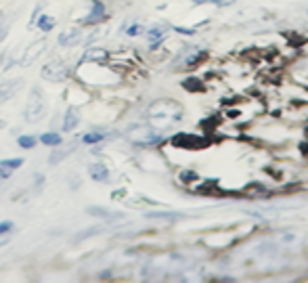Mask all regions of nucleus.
I'll list each match as a JSON object with an SVG mask.
<instances>
[{
	"mask_svg": "<svg viewBox=\"0 0 308 283\" xmlns=\"http://www.w3.org/2000/svg\"><path fill=\"white\" fill-rule=\"evenodd\" d=\"M197 82H199V80L191 78V80H185V84H183V86H185V88H191V91H201L203 86H201V84H197Z\"/></svg>",
	"mask_w": 308,
	"mask_h": 283,
	"instance_id": "nucleus-27",
	"label": "nucleus"
},
{
	"mask_svg": "<svg viewBox=\"0 0 308 283\" xmlns=\"http://www.w3.org/2000/svg\"><path fill=\"white\" fill-rule=\"evenodd\" d=\"M80 124V113L75 107H69L65 113V120H63V132H71L75 126Z\"/></svg>",
	"mask_w": 308,
	"mask_h": 283,
	"instance_id": "nucleus-13",
	"label": "nucleus"
},
{
	"mask_svg": "<svg viewBox=\"0 0 308 283\" xmlns=\"http://www.w3.org/2000/svg\"><path fill=\"white\" fill-rule=\"evenodd\" d=\"M59 46L63 48H73V46H78L82 42V30L80 28H67L65 32H61L59 34Z\"/></svg>",
	"mask_w": 308,
	"mask_h": 283,
	"instance_id": "nucleus-7",
	"label": "nucleus"
},
{
	"mask_svg": "<svg viewBox=\"0 0 308 283\" xmlns=\"http://www.w3.org/2000/svg\"><path fill=\"white\" fill-rule=\"evenodd\" d=\"M147 120L153 128H158V130H168V128H172L174 124L183 120V107L178 105L176 101L160 99L149 105Z\"/></svg>",
	"mask_w": 308,
	"mask_h": 283,
	"instance_id": "nucleus-1",
	"label": "nucleus"
},
{
	"mask_svg": "<svg viewBox=\"0 0 308 283\" xmlns=\"http://www.w3.org/2000/svg\"><path fill=\"white\" fill-rule=\"evenodd\" d=\"M36 25H38V30H40V32H50V30L55 28V17H50V15H38Z\"/></svg>",
	"mask_w": 308,
	"mask_h": 283,
	"instance_id": "nucleus-17",
	"label": "nucleus"
},
{
	"mask_svg": "<svg viewBox=\"0 0 308 283\" xmlns=\"http://www.w3.org/2000/svg\"><path fill=\"white\" fill-rule=\"evenodd\" d=\"M46 46H48L46 38H40V40H34L28 48L23 50V55H21V59H19V65H21V67H30L32 63H36L38 57H40V55L44 53V50H46Z\"/></svg>",
	"mask_w": 308,
	"mask_h": 283,
	"instance_id": "nucleus-5",
	"label": "nucleus"
},
{
	"mask_svg": "<svg viewBox=\"0 0 308 283\" xmlns=\"http://www.w3.org/2000/svg\"><path fill=\"white\" fill-rule=\"evenodd\" d=\"M143 34H145V28L140 23H132V25H128V28H126V36H130V38L143 36Z\"/></svg>",
	"mask_w": 308,
	"mask_h": 283,
	"instance_id": "nucleus-23",
	"label": "nucleus"
},
{
	"mask_svg": "<svg viewBox=\"0 0 308 283\" xmlns=\"http://www.w3.org/2000/svg\"><path fill=\"white\" fill-rule=\"evenodd\" d=\"M0 128H3V122H0Z\"/></svg>",
	"mask_w": 308,
	"mask_h": 283,
	"instance_id": "nucleus-32",
	"label": "nucleus"
},
{
	"mask_svg": "<svg viewBox=\"0 0 308 283\" xmlns=\"http://www.w3.org/2000/svg\"><path fill=\"white\" fill-rule=\"evenodd\" d=\"M21 86H23V80H21V78H13V80L3 82V84H0V103L11 101L13 97L19 93Z\"/></svg>",
	"mask_w": 308,
	"mask_h": 283,
	"instance_id": "nucleus-9",
	"label": "nucleus"
},
{
	"mask_svg": "<svg viewBox=\"0 0 308 283\" xmlns=\"http://www.w3.org/2000/svg\"><path fill=\"white\" fill-rule=\"evenodd\" d=\"M69 76V65L61 59H53L48 61L46 65L42 67V78L48 82H63Z\"/></svg>",
	"mask_w": 308,
	"mask_h": 283,
	"instance_id": "nucleus-4",
	"label": "nucleus"
},
{
	"mask_svg": "<svg viewBox=\"0 0 308 283\" xmlns=\"http://www.w3.org/2000/svg\"><path fill=\"white\" fill-rule=\"evenodd\" d=\"M145 36L149 38V42H162L166 38V30H164V25H153V28L145 30Z\"/></svg>",
	"mask_w": 308,
	"mask_h": 283,
	"instance_id": "nucleus-16",
	"label": "nucleus"
},
{
	"mask_svg": "<svg viewBox=\"0 0 308 283\" xmlns=\"http://www.w3.org/2000/svg\"><path fill=\"white\" fill-rule=\"evenodd\" d=\"M0 166H5V168H9V170H17L19 166H23V160H21V158H13V160H3V162H0Z\"/></svg>",
	"mask_w": 308,
	"mask_h": 283,
	"instance_id": "nucleus-24",
	"label": "nucleus"
},
{
	"mask_svg": "<svg viewBox=\"0 0 308 283\" xmlns=\"http://www.w3.org/2000/svg\"><path fill=\"white\" fill-rule=\"evenodd\" d=\"M258 254L260 256H277L279 254V246L273 241H266V243H260L258 246Z\"/></svg>",
	"mask_w": 308,
	"mask_h": 283,
	"instance_id": "nucleus-18",
	"label": "nucleus"
},
{
	"mask_svg": "<svg viewBox=\"0 0 308 283\" xmlns=\"http://www.w3.org/2000/svg\"><path fill=\"white\" fill-rule=\"evenodd\" d=\"M42 187H44V174H36V176H34V189L40 191Z\"/></svg>",
	"mask_w": 308,
	"mask_h": 283,
	"instance_id": "nucleus-29",
	"label": "nucleus"
},
{
	"mask_svg": "<svg viewBox=\"0 0 308 283\" xmlns=\"http://www.w3.org/2000/svg\"><path fill=\"white\" fill-rule=\"evenodd\" d=\"M17 143H19L21 149H34L36 143H38V138L32 136V134H21V136L17 138Z\"/></svg>",
	"mask_w": 308,
	"mask_h": 283,
	"instance_id": "nucleus-21",
	"label": "nucleus"
},
{
	"mask_svg": "<svg viewBox=\"0 0 308 283\" xmlns=\"http://www.w3.org/2000/svg\"><path fill=\"white\" fill-rule=\"evenodd\" d=\"M145 216L151 218V221H168V223H174V221L185 218V214H181V212H147Z\"/></svg>",
	"mask_w": 308,
	"mask_h": 283,
	"instance_id": "nucleus-14",
	"label": "nucleus"
},
{
	"mask_svg": "<svg viewBox=\"0 0 308 283\" xmlns=\"http://www.w3.org/2000/svg\"><path fill=\"white\" fill-rule=\"evenodd\" d=\"M237 0H193V5H214V7H230Z\"/></svg>",
	"mask_w": 308,
	"mask_h": 283,
	"instance_id": "nucleus-22",
	"label": "nucleus"
},
{
	"mask_svg": "<svg viewBox=\"0 0 308 283\" xmlns=\"http://www.w3.org/2000/svg\"><path fill=\"white\" fill-rule=\"evenodd\" d=\"M203 57H205V53L199 50V46H183V50L176 57V63L178 65H185V67H195L197 61Z\"/></svg>",
	"mask_w": 308,
	"mask_h": 283,
	"instance_id": "nucleus-6",
	"label": "nucleus"
},
{
	"mask_svg": "<svg viewBox=\"0 0 308 283\" xmlns=\"http://www.w3.org/2000/svg\"><path fill=\"white\" fill-rule=\"evenodd\" d=\"M91 5H93V9H91V13H88V17L84 19V23L97 25V23H101V21H105V17H107L105 5H103L101 0H91Z\"/></svg>",
	"mask_w": 308,
	"mask_h": 283,
	"instance_id": "nucleus-11",
	"label": "nucleus"
},
{
	"mask_svg": "<svg viewBox=\"0 0 308 283\" xmlns=\"http://www.w3.org/2000/svg\"><path fill=\"white\" fill-rule=\"evenodd\" d=\"M128 138H130L136 147H153V145L162 143L164 134H162V130H158V128H153V126H136L128 132Z\"/></svg>",
	"mask_w": 308,
	"mask_h": 283,
	"instance_id": "nucleus-3",
	"label": "nucleus"
},
{
	"mask_svg": "<svg viewBox=\"0 0 308 283\" xmlns=\"http://www.w3.org/2000/svg\"><path fill=\"white\" fill-rule=\"evenodd\" d=\"M40 143H44L48 147H57V145H61V134H57V132H44L40 136Z\"/></svg>",
	"mask_w": 308,
	"mask_h": 283,
	"instance_id": "nucleus-19",
	"label": "nucleus"
},
{
	"mask_svg": "<svg viewBox=\"0 0 308 283\" xmlns=\"http://www.w3.org/2000/svg\"><path fill=\"white\" fill-rule=\"evenodd\" d=\"M11 172H13V170L5 168V166H0V181H5V178H9V176H11Z\"/></svg>",
	"mask_w": 308,
	"mask_h": 283,
	"instance_id": "nucleus-30",
	"label": "nucleus"
},
{
	"mask_svg": "<svg viewBox=\"0 0 308 283\" xmlns=\"http://www.w3.org/2000/svg\"><path fill=\"white\" fill-rule=\"evenodd\" d=\"M107 57L109 53L103 46H86L80 63H103V61H107Z\"/></svg>",
	"mask_w": 308,
	"mask_h": 283,
	"instance_id": "nucleus-10",
	"label": "nucleus"
},
{
	"mask_svg": "<svg viewBox=\"0 0 308 283\" xmlns=\"http://www.w3.org/2000/svg\"><path fill=\"white\" fill-rule=\"evenodd\" d=\"M174 32L183 34V36H193L197 30H195V28H181V25H174Z\"/></svg>",
	"mask_w": 308,
	"mask_h": 283,
	"instance_id": "nucleus-28",
	"label": "nucleus"
},
{
	"mask_svg": "<svg viewBox=\"0 0 308 283\" xmlns=\"http://www.w3.org/2000/svg\"><path fill=\"white\" fill-rule=\"evenodd\" d=\"M44 115H46V99H44V93L38 86H34L32 91H30L28 103H25L23 118H25V122H28V124H36V122H40Z\"/></svg>",
	"mask_w": 308,
	"mask_h": 283,
	"instance_id": "nucleus-2",
	"label": "nucleus"
},
{
	"mask_svg": "<svg viewBox=\"0 0 308 283\" xmlns=\"http://www.w3.org/2000/svg\"><path fill=\"white\" fill-rule=\"evenodd\" d=\"M103 231V227H93V229H86V231H82V233L75 237V241H80V239H86V237H93V235H99Z\"/></svg>",
	"mask_w": 308,
	"mask_h": 283,
	"instance_id": "nucleus-25",
	"label": "nucleus"
},
{
	"mask_svg": "<svg viewBox=\"0 0 308 283\" xmlns=\"http://www.w3.org/2000/svg\"><path fill=\"white\" fill-rule=\"evenodd\" d=\"M7 34H9V23L7 25H0V42L7 38Z\"/></svg>",
	"mask_w": 308,
	"mask_h": 283,
	"instance_id": "nucleus-31",
	"label": "nucleus"
},
{
	"mask_svg": "<svg viewBox=\"0 0 308 283\" xmlns=\"http://www.w3.org/2000/svg\"><path fill=\"white\" fill-rule=\"evenodd\" d=\"M88 176H91L95 183H107L109 181V170H107L105 164H93V166H88Z\"/></svg>",
	"mask_w": 308,
	"mask_h": 283,
	"instance_id": "nucleus-12",
	"label": "nucleus"
},
{
	"mask_svg": "<svg viewBox=\"0 0 308 283\" xmlns=\"http://www.w3.org/2000/svg\"><path fill=\"white\" fill-rule=\"evenodd\" d=\"M91 216H97L101 218V221H105V223H118L124 218L122 212H115V210H109V208H101V205H91V208L86 210Z\"/></svg>",
	"mask_w": 308,
	"mask_h": 283,
	"instance_id": "nucleus-8",
	"label": "nucleus"
},
{
	"mask_svg": "<svg viewBox=\"0 0 308 283\" xmlns=\"http://www.w3.org/2000/svg\"><path fill=\"white\" fill-rule=\"evenodd\" d=\"M105 132H86L84 136H82V140L86 145H97V143H101V140H105Z\"/></svg>",
	"mask_w": 308,
	"mask_h": 283,
	"instance_id": "nucleus-20",
	"label": "nucleus"
},
{
	"mask_svg": "<svg viewBox=\"0 0 308 283\" xmlns=\"http://www.w3.org/2000/svg\"><path fill=\"white\" fill-rule=\"evenodd\" d=\"M11 231H13V223H11V221H5V223H0V237L9 235Z\"/></svg>",
	"mask_w": 308,
	"mask_h": 283,
	"instance_id": "nucleus-26",
	"label": "nucleus"
},
{
	"mask_svg": "<svg viewBox=\"0 0 308 283\" xmlns=\"http://www.w3.org/2000/svg\"><path fill=\"white\" fill-rule=\"evenodd\" d=\"M73 149H75L73 145H69V147H65V149H55V151L48 156V164H50V166H59L67 156H71Z\"/></svg>",
	"mask_w": 308,
	"mask_h": 283,
	"instance_id": "nucleus-15",
	"label": "nucleus"
}]
</instances>
